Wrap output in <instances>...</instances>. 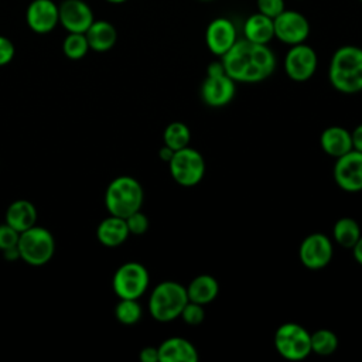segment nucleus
Here are the masks:
<instances>
[{"label":"nucleus","instance_id":"obj_1","mask_svg":"<svg viewBox=\"0 0 362 362\" xmlns=\"http://www.w3.org/2000/svg\"><path fill=\"white\" fill-rule=\"evenodd\" d=\"M221 61L226 75L243 83L262 82L276 69V55L267 44H256L246 38L238 40Z\"/></svg>","mask_w":362,"mask_h":362},{"label":"nucleus","instance_id":"obj_2","mask_svg":"<svg viewBox=\"0 0 362 362\" xmlns=\"http://www.w3.org/2000/svg\"><path fill=\"white\" fill-rule=\"evenodd\" d=\"M329 83L341 93L362 90V48L356 45L339 47L329 61Z\"/></svg>","mask_w":362,"mask_h":362},{"label":"nucleus","instance_id":"obj_3","mask_svg":"<svg viewBox=\"0 0 362 362\" xmlns=\"http://www.w3.org/2000/svg\"><path fill=\"white\" fill-rule=\"evenodd\" d=\"M143 198L141 184L130 175H120L109 182L105 192V205L110 215L126 219L141 209Z\"/></svg>","mask_w":362,"mask_h":362},{"label":"nucleus","instance_id":"obj_4","mask_svg":"<svg viewBox=\"0 0 362 362\" xmlns=\"http://www.w3.org/2000/svg\"><path fill=\"white\" fill-rule=\"evenodd\" d=\"M187 287L177 281L158 283L148 298V311L158 322H170L180 317L184 305L188 303Z\"/></svg>","mask_w":362,"mask_h":362},{"label":"nucleus","instance_id":"obj_5","mask_svg":"<svg viewBox=\"0 0 362 362\" xmlns=\"http://www.w3.org/2000/svg\"><path fill=\"white\" fill-rule=\"evenodd\" d=\"M17 247L20 252V259L27 264L42 266L54 256L55 239L48 229L34 225L20 233Z\"/></svg>","mask_w":362,"mask_h":362},{"label":"nucleus","instance_id":"obj_6","mask_svg":"<svg viewBox=\"0 0 362 362\" xmlns=\"http://www.w3.org/2000/svg\"><path fill=\"white\" fill-rule=\"evenodd\" d=\"M276 351L288 361H303L311 354V334L300 324H281L274 334Z\"/></svg>","mask_w":362,"mask_h":362},{"label":"nucleus","instance_id":"obj_7","mask_svg":"<svg viewBox=\"0 0 362 362\" xmlns=\"http://www.w3.org/2000/svg\"><path fill=\"white\" fill-rule=\"evenodd\" d=\"M173 180L182 187H194L201 182L205 174V161L202 154L191 147H184L174 151L168 161Z\"/></svg>","mask_w":362,"mask_h":362},{"label":"nucleus","instance_id":"obj_8","mask_svg":"<svg viewBox=\"0 0 362 362\" xmlns=\"http://www.w3.org/2000/svg\"><path fill=\"white\" fill-rule=\"evenodd\" d=\"M148 272L137 262L123 263L113 274L112 287L119 298L139 300L148 287Z\"/></svg>","mask_w":362,"mask_h":362},{"label":"nucleus","instance_id":"obj_9","mask_svg":"<svg viewBox=\"0 0 362 362\" xmlns=\"http://www.w3.org/2000/svg\"><path fill=\"white\" fill-rule=\"evenodd\" d=\"M318 58L310 45L305 42L291 45L284 57V72L294 82H305L315 74Z\"/></svg>","mask_w":362,"mask_h":362},{"label":"nucleus","instance_id":"obj_10","mask_svg":"<svg viewBox=\"0 0 362 362\" xmlns=\"http://www.w3.org/2000/svg\"><path fill=\"white\" fill-rule=\"evenodd\" d=\"M274 38L287 45L305 42L310 35V23L307 17L296 10H284L273 18Z\"/></svg>","mask_w":362,"mask_h":362},{"label":"nucleus","instance_id":"obj_11","mask_svg":"<svg viewBox=\"0 0 362 362\" xmlns=\"http://www.w3.org/2000/svg\"><path fill=\"white\" fill-rule=\"evenodd\" d=\"M334 180L346 192L362 191V151L351 150L335 160Z\"/></svg>","mask_w":362,"mask_h":362},{"label":"nucleus","instance_id":"obj_12","mask_svg":"<svg viewBox=\"0 0 362 362\" xmlns=\"http://www.w3.org/2000/svg\"><path fill=\"white\" fill-rule=\"evenodd\" d=\"M301 263L310 270L325 267L334 255L332 242L324 233H311L303 239L298 249Z\"/></svg>","mask_w":362,"mask_h":362},{"label":"nucleus","instance_id":"obj_13","mask_svg":"<svg viewBox=\"0 0 362 362\" xmlns=\"http://www.w3.org/2000/svg\"><path fill=\"white\" fill-rule=\"evenodd\" d=\"M236 41H238L236 27L233 21L226 17L214 18L205 30L206 47L216 57H223Z\"/></svg>","mask_w":362,"mask_h":362},{"label":"nucleus","instance_id":"obj_14","mask_svg":"<svg viewBox=\"0 0 362 362\" xmlns=\"http://www.w3.org/2000/svg\"><path fill=\"white\" fill-rule=\"evenodd\" d=\"M59 24L68 33H83L95 21L92 8L83 0H64L58 6Z\"/></svg>","mask_w":362,"mask_h":362},{"label":"nucleus","instance_id":"obj_15","mask_svg":"<svg viewBox=\"0 0 362 362\" xmlns=\"http://www.w3.org/2000/svg\"><path fill=\"white\" fill-rule=\"evenodd\" d=\"M25 20L34 33H51L59 23L58 6L52 0H33L27 7Z\"/></svg>","mask_w":362,"mask_h":362},{"label":"nucleus","instance_id":"obj_16","mask_svg":"<svg viewBox=\"0 0 362 362\" xmlns=\"http://www.w3.org/2000/svg\"><path fill=\"white\" fill-rule=\"evenodd\" d=\"M235 81L226 74L218 76H206L201 86V98L205 105L221 107L232 102L235 96Z\"/></svg>","mask_w":362,"mask_h":362},{"label":"nucleus","instance_id":"obj_17","mask_svg":"<svg viewBox=\"0 0 362 362\" xmlns=\"http://www.w3.org/2000/svg\"><path fill=\"white\" fill-rule=\"evenodd\" d=\"M160 362H197L198 351L185 338L171 337L158 346Z\"/></svg>","mask_w":362,"mask_h":362},{"label":"nucleus","instance_id":"obj_18","mask_svg":"<svg viewBox=\"0 0 362 362\" xmlns=\"http://www.w3.org/2000/svg\"><path fill=\"white\" fill-rule=\"evenodd\" d=\"M130 232L124 218L110 215L105 218L96 228L98 240L107 247L120 246L129 238Z\"/></svg>","mask_w":362,"mask_h":362},{"label":"nucleus","instance_id":"obj_19","mask_svg":"<svg viewBox=\"0 0 362 362\" xmlns=\"http://www.w3.org/2000/svg\"><path fill=\"white\" fill-rule=\"evenodd\" d=\"M243 38L256 44H269L274 38L273 18L256 11L243 23Z\"/></svg>","mask_w":362,"mask_h":362},{"label":"nucleus","instance_id":"obj_20","mask_svg":"<svg viewBox=\"0 0 362 362\" xmlns=\"http://www.w3.org/2000/svg\"><path fill=\"white\" fill-rule=\"evenodd\" d=\"M320 146L328 156L338 158L352 150L351 133L341 126L327 127L320 136Z\"/></svg>","mask_w":362,"mask_h":362},{"label":"nucleus","instance_id":"obj_21","mask_svg":"<svg viewBox=\"0 0 362 362\" xmlns=\"http://www.w3.org/2000/svg\"><path fill=\"white\" fill-rule=\"evenodd\" d=\"M89 48L96 52H106L113 48L117 41V31L115 25L106 20H98L85 31Z\"/></svg>","mask_w":362,"mask_h":362},{"label":"nucleus","instance_id":"obj_22","mask_svg":"<svg viewBox=\"0 0 362 362\" xmlns=\"http://www.w3.org/2000/svg\"><path fill=\"white\" fill-rule=\"evenodd\" d=\"M37 222V209L33 202L27 199L13 201L6 211V223L17 232H24L34 226Z\"/></svg>","mask_w":362,"mask_h":362},{"label":"nucleus","instance_id":"obj_23","mask_svg":"<svg viewBox=\"0 0 362 362\" xmlns=\"http://www.w3.org/2000/svg\"><path fill=\"white\" fill-rule=\"evenodd\" d=\"M219 293V284L215 277L209 274H199L191 280L187 287L188 300L198 303L201 305L208 304L215 300Z\"/></svg>","mask_w":362,"mask_h":362},{"label":"nucleus","instance_id":"obj_24","mask_svg":"<svg viewBox=\"0 0 362 362\" xmlns=\"http://www.w3.org/2000/svg\"><path fill=\"white\" fill-rule=\"evenodd\" d=\"M332 235H334L335 242L339 246H342L345 249H352L362 233H361V228L355 219L341 218L335 222V225L332 228Z\"/></svg>","mask_w":362,"mask_h":362},{"label":"nucleus","instance_id":"obj_25","mask_svg":"<svg viewBox=\"0 0 362 362\" xmlns=\"http://www.w3.org/2000/svg\"><path fill=\"white\" fill-rule=\"evenodd\" d=\"M164 144L173 148L174 151L181 150L189 144L191 140V132L188 126L182 122H173L170 123L163 133Z\"/></svg>","mask_w":362,"mask_h":362},{"label":"nucleus","instance_id":"obj_26","mask_svg":"<svg viewBox=\"0 0 362 362\" xmlns=\"http://www.w3.org/2000/svg\"><path fill=\"white\" fill-rule=\"evenodd\" d=\"M338 348V338L331 329H317L311 334V352L328 356L332 355Z\"/></svg>","mask_w":362,"mask_h":362},{"label":"nucleus","instance_id":"obj_27","mask_svg":"<svg viewBox=\"0 0 362 362\" xmlns=\"http://www.w3.org/2000/svg\"><path fill=\"white\" fill-rule=\"evenodd\" d=\"M116 320L124 325H133L140 321L143 315L141 305L137 300L133 298H120L115 307Z\"/></svg>","mask_w":362,"mask_h":362},{"label":"nucleus","instance_id":"obj_28","mask_svg":"<svg viewBox=\"0 0 362 362\" xmlns=\"http://www.w3.org/2000/svg\"><path fill=\"white\" fill-rule=\"evenodd\" d=\"M89 49L90 48L83 33H69L62 42L64 55L74 61L83 58Z\"/></svg>","mask_w":362,"mask_h":362},{"label":"nucleus","instance_id":"obj_29","mask_svg":"<svg viewBox=\"0 0 362 362\" xmlns=\"http://www.w3.org/2000/svg\"><path fill=\"white\" fill-rule=\"evenodd\" d=\"M180 317H181L182 321L187 322L188 325H198V324H201V322L204 321V318H205V311H204V308H202L201 304L194 303V301H188V303L184 305V308H182Z\"/></svg>","mask_w":362,"mask_h":362},{"label":"nucleus","instance_id":"obj_30","mask_svg":"<svg viewBox=\"0 0 362 362\" xmlns=\"http://www.w3.org/2000/svg\"><path fill=\"white\" fill-rule=\"evenodd\" d=\"M129 232L133 235H143L148 229V218L141 212L136 211L126 218Z\"/></svg>","mask_w":362,"mask_h":362},{"label":"nucleus","instance_id":"obj_31","mask_svg":"<svg viewBox=\"0 0 362 362\" xmlns=\"http://www.w3.org/2000/svg\"><path fill=\"white\" fill-rule=\"evenodd\" d=\"M20 232L11 228L8 223H0V250L16 247L18 243Z\"/></svg>","mask_w":362,"mask_h":362},{"label":"nucleus","instance_id":"obj_32","mask_svg":"<svg viewBox=\"0 0 362 362\" xmlns=\"http://www.w3.org/2000/svg\"><path fill=\"white\" fill-rule=\"evenodd\" d=\"M256 6L259 13L270 18L277 17L281 11L286 10L284 0H256Z\"/></svg>","mask_w":362,"mask_h":362},{"label":"nucleus","instance_id":"obj_33","mask_svg":"<svg viewBox=\"0 0 362 362\" xmlns=\"http://www.w3.org/2000/svg\"><path fill=\"white\" fill-rule=\"evenodd\" d=\"M16 48L11 40H8L4 35H0V66L7 65L14 58Z\"/></svg>","mask_w":362,"mask_h":362},{"label":"nucleus","instance_id":"obj_34","mask_svg":"<svg viewBox=\"0 0 362 362\" xmlns=\"http://www.w3.org/2000/svg\"><path fill=\"white\" fill-rule=\"evenodd\" d=\"M139 358H140L141 362H158L160 361L158 348H156V346H144L140 351Z\"/></svg>","mask_w":362,"mask_h":362},{"label":"nucleus","instance_id":"obj_35","mask_svg":"<svg viewBox=\"0 0 362 362\" xmlns=\"http://www.w3.org/2000/svg\"><path fill=\"white\" fill-rule=\"evenodd\" d=\"M225 68L222 61H212L208 66H206V76H218V75H223Z\"/></svg>","mask_w":362,"mask_h":362},{"label":"nucleus","instance_id":"obj_36","mask_svg":"<svg viewBox=\"0 0 362 362\" xmlns=\"http://www.w3.org/2000/svg\"><path fill=\"white\" fill-rule=\"evenodd\" d=\"M351 139H352V148L362 151V124L354 129V132L351 133Z\"/></svg>","mask_w":362,"mask_h":362},{"label":"nucleus","instance_id":"obj_37","mask_svg":"<svg viewBox=\"0 0 362 362\" xmlns=\"http://www.w3.org/2000/svg\"><path fill=\"white\" fill-rule=\"evenodd\" d=\"M173 156H174V150L170 148V147L165 146V144L158 150V157H160V160L164 161V163H168V161L173 158Z\"/></svg>","mask_w":362,"mask_h":362},{"label":"nucleus","instance_id":"obj_38","mask_svg":"<svg viewBox=\"0 0 362 362\" xmlns=\"http://www.w3.org/2000/svg\"><path fill=\"white\" fill-rule=\"evenodd\" d=\"M352 255H354V259L362 266V235H361V238L358 239V242L354 245V247H352Z\"/></svg>","mask_w":362,"mask_h":362},{"label":"nucleus","instance_id":"obj_39","mask_svg":"<svg viewBox=\"0 0 362 362\" xmlns=\"http://www.w3.org/2000/svg\"><path fill=\"white\" fill-rule=\"evenodd\" d=\"M3 255H4L6 260H8V262H13V260H18V259H20V252H18V247H17V246L3 250Z\"/></svg>","mask_w":362,"mask_h":362},{"label":"nucleus","instance_id":"obj_40","mask_svg":"<svg viewBox=\"0 0 362 362\" xmlns=\"http://www.w3.org/2000/svg\"><path fill=\"white\" fill-rule=\"evenodd\" d=\"M106 1H109V3H115V4H119V3H124L126 0H106Z\"/></svg>","mask_w":362,"mask_h":362},{"label":"nucleus","instance_id":"obj_41","mask_svg":"<svg viewBox=\"0 0 362 362\" xmlns=\"http://www.w3.org/2000/svg\"><path fill=\"white\" fill-rule=\"evenodd\" d=\"M199 1H212V0H199Z\"/></svg>","mask_w":362,"mask_h":362},{"label":"nucleus","instance_id":"obj_42","mask_svg":"<svg viewBox=\"0 0 362 362\" xmlns=\"http://www.w3.org/2000/svg\"><path fill=\"white\" fill-rule=\"evenodd\" d=\"M359 1H361V3H362V0H359Z\"/></svg>","mask_w":362,"mask_h":362}]
</instances>
